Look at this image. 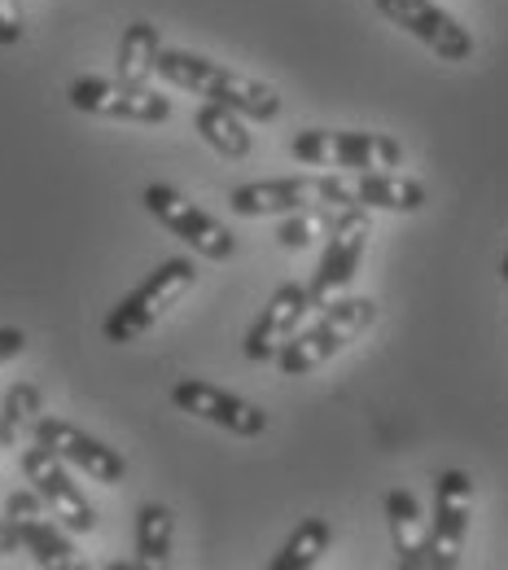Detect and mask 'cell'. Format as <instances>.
Masks as SVG:
<instances>
[{
    "instance_id": "obj_1",
    "label": "cell",
    "mask_w": 508,
    "mask_h": 570,
    "mask_svg": "<svg viewBox=\"0 0 508 570\" xmlns=\"http://www.w3.org/2000/svg\"><path fill=\"white\" fill-rule=\"evenodd\" d=\"M158 75L171 88H185V92H198L207 101L232 106L237 115H246L255 124H272L281 115V92L272 83L232 71V67H219V62L202 58V53H189V49H158Z\"/></svg>"
},
{
    "instance_id": "obj_2",
    "label": "cell",
    "mask_w": 508,
    "mask_h": 570,
    "mask_svg": "<svg viewBox=\"0 0 508 570\" xmlns=\"http://www.w3.org/2000/svg\"><path fill=\"white\" fill-rule=\"evenodd\" d=\"M193 285H198V264H193V259H167V264H158L132 294H123V298L110 307V316L101 321V338L114 343V347H128V343L146 338L149 330H153Z\"/></svg>"
},
{
    "instance_id": "obj_3",
    "label": "cell",
    "mask_w": 508,
    "mask_h": 570,
    "mask_svg": "<svg viewBox=\"0 0 508 570\" xmlns=\"http://www.w3.org/2000/svg\"><path fill=\"white\" fill-rule=\"evenodd\" d=\"M372 321H377V303H372V298H363V294H356V298L342 294L338 303L325 307V316H320L307 334H293L290 343L277 352V368H281L286 377L316 373L320 364H329L338 352H347Z\"/></svg>"
},
{
    "instance_id": "obj_4",
    "label": "cell",
    "mask_w": 508,
    "mask_h": 570,
    "mask_svg": "<svg viewBox=\"0 0 508 570\" xmlns=\"http://www.w3.org/2000/svg\"><path fill=\"white\" fill-rule=\"evenodd\" d=\"M228 207L246 219H263V215H290L302 207H360L356 203V180L342 176H286V180H255V185H237L228 194Z\"/></svg>"
},
{
    "instance_id": "obj_5",
    "label": "cell",
    "mask_w": 508,
    "mask_h": 570,
    "mask_svg": "<svg viewBox=\"0 0 508 570\" xmlns=\"http://www.w3.org/2000/svg\"><path fill=\"white\" fill-rule=\"evenodd\" d=\"M290 154L307 167H342V171H395V167H404V145L386 132L302 128V132H293Z\"/></svg>"
},
{
    "instance_id": "obj_6",
    "label": "cell",
    "mask_w": 508,
    "mask_h": 570,
    "mask_svg": "<svg viewBox=\"0 0 508 570\" xmlns=\"http://www.w3.org/2000/svg\"><path fill=\"white\" fill-rule=\"evenodd\" d=\"M368 237H372V215H368V207H342L333 233H329V242H325V255H320V264H316V273L307 282L311 312H325L329 303H338L351 289L356 273H360L363 250H368Z\"/></svg>"
},
{
    "instance_id": "obj_7",
    "label": "cell",
    "mask_w": 508,
    "mask_h": 570,
    "mask_svg": "<svg viewBox=\"0 0 508 570\" xmlns=\"http://www.w3.org/2000/svg\"><path fill=\"white\" fill-rule=\"evenodd\" d=\"M67 101L83 115L123 119V124H162V119H171V97L153 92L149 83H128V79L83 75L67 88Z\"/></svg>"
},
{
    "instance_id": "obj_8",
    "label": "cell",
    "mask_w": 508,
    "mask_h": 570,
    "mask_svg": "<svg viewBox=\"0 0 508 570\" xmlns=\"http://www.w3.org/2000/svg\"><path fill=\"white\" fill-rule=\"evenodd\" d=\"M18 470H22V479L40 492V500L53 509V518H62V527H67L71 535L97 531V509H92L88 497L71 483V474L62 470V456H58V452H49L40 439H31V443L18 448Z\"/></svg>"
},
{
    "instance_id": "obj_9",
    "label": "cell",
    "mask_w": 508,
    "mask_h": 570,
    "mask_svg": "<svg viewBox=\"0 0 508 570\" xmlns=\"http://www.w3.org/2000/svg\"><path fill=\"white\" fill-rule=\"evenodd\" d=\"M146 207L171 237H180L185 246H193L202 259L223 264V259L237 255V237H232L211 212H202L198 203H189L180 189H171V185H149Z\"/></svg>"
},
{
    "instance_id": "obj_10",
    "label": "cell",
    "mask_w": 508,
    "mask_h": 570,
    "mask_svg": "<svg viewBox=\"0 0 508 570\" xmlns=\"http://www.w3.org/2000/svg\"><path fill=\"white\" fill-rule=\"evenodd\" d=\"M381 18H390L399 31H408L412 40H421L430 53L442 62H469L474 58V36L469 27H460L442 4L435 0H372Z\"/></svg>"
},
{
    "instance_id": "obj_11",
    "label": "cell",
    "mask_w": 508,
    "mask_h": 570,
    "mask_svg": "<svg viewBox=\"0 0 508 570\" xmlns=\"http://www.w3.org/2000/svg\"><path fill=\"white\" fill-rule=\"evenodd\" d=\"M474 518V479L465 470H442L435 479V518H430V567H460L465 535Z\"/></svg>"
},
{
    "instance_id": "obj_12",
    "label": "cell",
    "mask_w": 508,
    "mask_h": 570,
    "mask_svg": "<svg viewBox=\"0 0 508 570\" xmlns=\"http://www.w3.org/2000/svg\"><path fill=\"white\" fill-rule=\"evenodd\" d=\"M171 404H176L180 413H189V417H202V422H211V426L237 434V439H259V434H268V413H263L259 404H250V400H241V395H232V391H223V386H211V382H202V377L176 382V386H171Z\"/></svg>"
},
{
    "instance_id": "obj_13",
    "label": "cell",
    "mask_w": 508,
    "mask_h": 570,
    "mask_svg": "<svg viewBox=\"0 0 508 570\" xmlns=\"http://www.w3.org/2000/svg\"><path fill=\"white\" fill-rule=\"evenodd\" d=\"M36 439H40L49 452H58L62 461L79 465L88 479L106 483V488H119V483L128 479V461H123L114 448H106L101 439L83 434V430L71 426V422H62V417H40V426H36Z\"/></svg>"
},
{
    "instance_id": "obj_14",
    "label": "cell",
    "mask_w": 508,
    "mask_h": 570,
    "mask_svg": "<svg viewBox=\"0 0 508 570\" xmlns=\"http://www.w3.org/2000/svg\"><path fill=\"white\" fill-rule=\"evenodd\" d=\"M4 513L13 518L18 535H22V549L49 570H71L74 567V544L67 540V527H58L49 513H44V500L40 492H13Z\"/></svg>"
},
{
    "instance_id": "obj_15",
    "label": "cell",
    "mask_w": 508,
    "mask_h": 570,
    "mask_svg": "<svg viewBox=\"0 0 508 570\" xmlns=\"http://www.w3.org/2000/svg\"><path fill=\"white\" fill-rule=\"evenodd\" d=\"M307 312H311L307 285L286 282L281 289H272L268 307L259 312V321H255L250 334H246V360H255V364L277 360V352L290 343L293 334H298V325L307 321Z\"/></svg>"
},
{
    "instance_id": "obj_16",
    "label": "cell",
    "mask_w": 508,
    "mask_h": 570,
    "mask_svg": "<svg viewBox=\"0 0 508 570\" xmlns=\"http://www.w3.org/2000/svg\"><path fill=\"white\" fill-rule=\"evenodd\" d=\"M386 522H390V540H395L399 567L404 570L430 567V522H426L421 500L412 497L408 488L386 492Z\"/></svg>"
},
{
    "instance_id": "obj_17",
    "label": "cell",
    "mask_w": 508,
    "mask_h": 570,
    "mask_svg": "<svg viewBox=\"0 0 508 570\" xmlns=\"http://www.w3.org/2000/svg\"><path fill=\"white\" fill-rule=\"evenodd\" d=\"M356 203L368 212H421L426 207V185L399 171H356Z\"/></svg>"
},
{
    "instance_id": "obj_18",
    "label": "cell",
    "mask_w": 508,
    "mask_h": 570,
    "mask_svg": "<svg viewBox=\"0 0 508 570\" xmlns=\"http://www.w3.org/2000/svg\"><path fill=\"white\" fill-rule=\"evenodd\" d=\"M44 417V395L36 382H13L0 395V448H22L36 439V426Z\"/></svg>"
},
{
    "instance_id": "obj_19",
    "label": "cell",
    "mask_w": 508,
    "mask_h": 570,
    "mask_svg": "<svg viewBox=\"0 0 508 570\" xmlns=\"http://www.w3.org/2000/svg\"><path fill=\"white\" fill-rule=\"evenodd\" d=\"M193 128L202 132V141L211 145L223 158H246L250 154V128H246V115H237L232 106H219V101H202L193 110Z\"/></svg>"
},
{
    "instance_id": "obj_20",
    "label": "cell",
    "mask_w": 508,
    "mask_h": 570,
    "mask_svg": "<svg viewBox=\"0 0 508 570\" xmlns=\"http://www.w3.org/2000/svg\"><path fill=\"white\" fill-rule=\"evenodd\" d=\"M176 549V513L167 504H141L137 513V567L158 570L171 562Z\"/></svg>"
},
{
    "instance_id": "obj_21",
    "label": "cell",
    "mask_w": 508,
    "mask_h": 570,
    "mask_svg": "<svg viewBox=\"0 0 508 570\" xmlns=\"http://www.w3.org/2000/svg\"><path fill=\"white\" fill-rule=\"evenodd\" d=\"M329 540H333L329 518H302V522L293 527L290 540L281 544V553L268 562V570H311L329 553Z\"/></svg>"
},
{
    "instance_id": "obj_22",
    "label": "cell",
    "mask_w": 508,
    "mask_h": 570,
    "mask_svg": "<svg viewBox=\"0 0 508 570\" xmlns=\"http://www.w3.org/2000/svg\"><path fill=\"white\" fill-rule=\"evenodd\" d=\"M158 49H162V40H158V27L153 22H132L128 31H123V40H119V79H128V83H149L153 75H158Z\"/></svg>"
},
{
    "instance_id": "obj_23",
    "label": "cell",
    "mask_w": 508,
    "mask_h": 570,
    "mask_svg": "<svg viewBox=\"0 0 508 570\" xmlns=\"http://www.w3.org/2000/svg\"><path fill=\"white\" fill-rule=\"evenodd\" d=\"M333 224H338V215H329V207H302V212L286 215V224L277 228V242H281L286 250H307V246H316L320 237H329Z\"/></svg>"
},
{
    "instance_id": "obj_24",
    "label": "cell",
    "mask_w": 508,
    "mask_h": 570,
    "mask_svg": "<svg viewBox=\"0 0 508 570\" xmlns=\"http://www.w3.org/2000/svg\"><path fill=\"white\" fill-rule=\"evenodd\" d=\"M22 31V0H0V45H18Z\"/></svg>"
},
{
    "instance_id": "obj_25",
    "label": "cell",
    "mask_w": 508,
    "mask_h": 570,
    "mask_svg": "<svg viewBox=\"0 0 508 570\" xmlns=\"http://www.w3.org/2000/svg\"><path fill=\"white\" fill-rule=\"evenodd\" d=\"M22 352H27V334L22 330H0V364L18 360Z\"/></svg>"
},
{
    "instance_id": "obj_26",
    "label": "cell",
    "mask_w": 508,
    "mask_h": 570,
    "mask_svg": "<svg viewBox=\"0 0 508 570\" xmlns=\"http://www.w3.org/2000/svg\"><path fill=\"white\" fill-rule=\"evenodd\" d=\"M0 553H22V535L9 513H0Z\"/></svg>"
},
{
    "instance_id": "obj_27",
    "label": "cell",
    "mask_w": 508,
    "mask_h": 570,
    "mask_svg": "<svg viewBox=\"0 0 508 570\" xmlns=\"http://www.w3.org/2000/svg\"><path fill=\"white\" fill-rule=\"evenodd\" d=\"M500 277L508 282V255H505V264H500Z\"/></svg>"
}]
</instances>
